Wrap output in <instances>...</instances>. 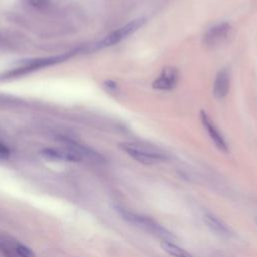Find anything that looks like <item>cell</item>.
Returning <instances> with one entry per match:
<instances>
[{"mask_svg":"<svg viewBox=\"0 0 257 257\" xmlns=\"http://www.w3.org/2000/svg\"><path fill=\"white\" fill-rule=\"evenodd\" d=\"M178 77L179 73L175 67H165L153 82V87L158 90H171L176 86Z\"/></svg>","mask_w":257,"mask_h":257,"instance_id":"7","label":"cell"},{"mask_svg":"<svg viewBox=\"0 0 257 257\" xmlns=\"http://www.w3.org/2000/svg\"><path fill=\"white\" fill-rule=\"evenodd\" d=\"M41 156L45 159L52 161H65V162H79L81 157L71 148H45L40 152Z\"/></svg>","mask_w":257,"mask_h":257,"instance_id":"5","label":"cell"},{"mask_svg":"<svg viewBox=\"0 0 257 257\" xmlns=\"http://www.w3.org/2000/svg\"><path fill=\"white\" fill-rule=\"evenodd\" d=\"M204 222L206 223L208 228L212 232L217 234L218 236H220V237H230V235H231L230 229L227 227V225L222 220H220L216 216L207 214V215L204 216Z\"/></svg>","mask_w":257,"mask_h":257,"instance_id":"10","label":"cell"},{"mask_svg":"<svg viewBox=\"0 0 257 257\" xmlns=\"http://www.w3.org/2000/svg\"><path fill=\"white\" fill-rule=\"evenodd\" d=\"M230 88V74L229 71L224 68L220 70L215 78L213 85V94L217 99L224 98Z\"/></svg>","mask_w":257,"mask_h":257,"instance_id":"8","label":"cell"},{"mask_svg":"<svg viewBox=\"0 0 257 257\" xmlns=\"http://www.w3.org/2000/svg\"><path fill=\"white\" fill-rule=\"evenodd\" d=\"M27 2L35 8H43L48 5L49 0H27Z\"/></svg>","mask_w":257,"mask_h":257,"instance_id":"15","label":"cell"},{"mask_svg":"<svg viewBox=\"0 0 257 257\" xmlns=\"http://www.w3.org/2000/svg\"><path fill=\"white\" fill-rule=\"evenodd\" d=\"M161 248L165 252H167L169 255H171L173 257H193L187 251H185L184 249H182L179 246H177L176 243L162 241L161 242Z\"/></svg>","mask_w":257,"mask_h":257,"instance_id":"12","label":"cell"},{"mask_svg":"<svg viewBox=\"0 0 257 257\" xmlns=\"http://www.w3.org/2000/svg\"><path fill=\"white\" fill-rule=\"evenodd\" d=\"M70 54H63V55H58V56H51V57H44V58H38V59H32L28 62H25L23 65L19 66L16 69L11 70L10 72L7 73V77L10 76H15V75H21L23 73L30 72L32 70H36L45 66L53 65L55 63L61 62L65 60L66 58L69 57Z\"/></svg>","mask_w":257,"mask_h":257,"instance_id":"4","label":"cell"},{"mask_svg":"<svg viewBox=\"0 0 257 257\" xmlns=\"http://www.w3.org/2000/svg\"><path fill=\"white\" fill-rule=\"evenodd\" d=\"M16 255H17V257H35L33 251L29 247H27L19 242L16 246Z\"/></svg>","mask_w":257,"mask_h":257,"instance_id":"13","label":"cell"},{"mask_svg":"<svg viewBox=\"0 0 257 257\" xmlns=\"http://www.w3.org/2000/svg\"><path fill=\"white\" fill-rule=\"evenodd\" d=\"M10 156V150L9 148L0 141V160H6Z\"/></svg>","mask_w":257,"mask_h":257,"instance_id":"14","label":"cell"},{"mask_svg":"<svg viewBox=\"0 0 257 257\" xmlns=\"http://www.w3.org/2000/svg\"><path fill=\"white\" fill-rule=\"evenodd\" d=\"M200 116H201V120H202V123H203L204 127L206 128V131H207L209 137L211 138V140L214 142L215 146L220 151L227 153L228 152V145H227L223 135L218 130V127L215 125V123L211 120V118L209 117V115L205 111H201Z\"/></svg>","mask_w":257,"mask_h":257,"instance_id":"6","label":"cell"},{"mask_svg":"<svg viewBox=\"0 0 257 257\" xmlns=\"http://www.w3.org/2000/svg\"><path fill=\"white\" fill-rule=\"evenodd\" d=\"M230 31L228 23H219L207 30L204 35V41L208 45H215L227 37Z\"/></svg>","mask_w":257,"mask_h":257,"instance_id":"9","label":"cell"},{"mask_svg":"<svg viewBox=\"0 0 257 257\" xmlns=\"http://www.w3.org/2000/svg\"><path fill=\"white\" fill-rule=\"evenodd\" d=\"M116 210L119 213V215L128 223H131L135 226H138L140 228H143L148 232H151L155 236L159 237L162 241L175 243L176 237L170 231H168L166 228H164L162 225L158 224L151 218L130 212V211H127L123 208H119V207H117Z\"/></svg>","mask_w":257,"mask_h":257,"instance_id":"2","label":"cell"},{"mask_svg":"<svg viewBox=\"0 0 257 257\" xmlns=\"http://www.w3.org/2000/svg\"><path fill=\"white\" fill-rule=\"evenodd\" d=\"M18 242L12 237L0 234V251L7 257H17L16 255V246Z\"/></svg>","mask_w":257,"mask_h":257,"instance_id":"11","label":"cell"},{"mask_svg":"<svg viewBox=\"0 0 257 257\" xmlns=\"http://www.w3.org/2000/svg\"><path fill=\"white\" fill-rule=\"evenodd\" d=\"M119 147L131 158L144 165H154L169 159V155L166 152L147 144L125 142L121 143Z\"/></svg>","mask_w":257,"mask_h":257,"instance_id":"1","label":"cell"},{"mask_svg":"<svg viewBox=\"0 0 257 257\" xmlns=\"http://www.w3.org/2000/svg\"><path fill=\"white\" fill-rule=\"evenodd\" d=\"M144 23H145V18H137L130 21L125 25L112 31L111 33L106 35L103 39H101L99 42H97L95 44V48L101 49V48H105V47H109L117 44L118 42L126 38L128 35L136 32L140 27L143 26Z\"/></svg>","mask_w":257,"mask_h":257,"instance_id":"3","label":"cell"}]
</instances>
